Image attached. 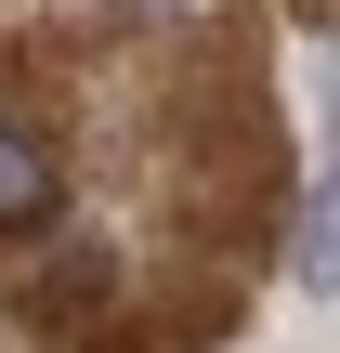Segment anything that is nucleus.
<instances>
[{"instance_id":"obj_1","label":"nucleus","mask_w":340,"mask_h":353,"mask_svg":"<svg viewBox=\"0 0 340 353\" xmlns=\"http://www.w3.org/2000/svg\"><path fill=\"white\" fill-rule=\"evenodd\" d=\"M105 301H118V262H105L92 236H79V249H52V262H39V275L13 288V314H26L39 341H79V327H92Z\"/></svg>"},{"instance_id":"obj_2","label":"nucleus","mask_w":340,"mask_h":353,"mask_svg":"<svg viewBox=\"0 0 340 353\" xmlns=\"http://www.w3.org/2000/svg\"><path fill=\"white\" fill-rule=\"evenodd\" d=\"M52 196H66V170H52V144H39L26 118H0V236H26V223H52Z\"/></svg>"},{"instance_id":"obj_3","label":"nucleus","mask_w":340,"mask_h":353,"mask_svg":"<svg viewBox=\"0 0 340 353\" xmlns=\"http://www.w3.org/2000/svg\"><path fill=\"white\" fill-rule=\"evenodd\" d=\"M288 275L314 288V301H340V170L301 196V236H288Z\"/></svg>"},{"instance_id":"obj_4","label":"nucleus","mask_w":340,"mask_h":353,"mask_svg":"<svg viewBox=\"0 0 340 353\" xmlns=\"http://www.w3.org/2000/svg\"><path fill=\"white\" fill-rule=\"evenodd\" d=\"M328 105H340V52H328Z\"/></svg>"},{"instance_id":"obj_5","label":"nucleus","mask_w":340,"mask_h":353,"mask_svg":"<svg viewBox=\"0 0 340 353\" xmlns=\"http://www.w3.org/2000/svg\"><path fill=\"white\" fill-rule=\"evenodd\" d=\"M144 13H183V0H144Z\"/></svg>"}]
</instances>
